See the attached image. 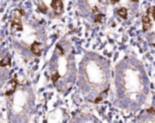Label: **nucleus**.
<instances>
[{
    "label": "nucleus",
    "mask_w": 155,
    "mask_h": 123,
    "mask_svg": "<svg viewBox=\"0 0 155 123\" xmlns=\"http://www.w3.org/2000/svg\"><path fill=\"white\" fill-rule=\"evenodd\" d=\"M147 14H148L150 17H151V18L155 20V7H150V8L148 9Z\"/></svg>",
    "instance_id": "6e6552de"
},
{
    "label": "nucleus",
    "mask_w": 155,
    "mask_h": 123,
    "mask_svg": "<svg viewBox=\"0 0 155 123\" xmlns=\"http://www.w3.org/2000/svg\"><path fill=\"white\" fill-rule=\"evenodd\" d=\"M130 1H131V2H138L139 0H130Z\"/></svg>",
    "instance_id": "2eb2a0df"
},
{
    "label": "nucleus",
    "mask_w": 155,
    "mask_h": 123,
    "mask_svg": "<svg viewBox=\"0 0 155 123\" xmlns=\"http://www.w3.org/2000/svg\"><path fill=\"white\" fill-rule=\"evenodd\" d=\"M103 20H104V17H103V15H101V14L97 15L96 18H95V22H96V23H102Z\"/></svg>",
    "instance_id": "1a4fd4ad"
},
{
    "label": "nucleus",
    "mask_w": 155,
    "mask_h": 123,
    "mask_svg": "<svg viewBox=\"0 0 155 123\" xmlns=\"http://www.w3.org/2000/svg\"><path fill=\"white\" fill-rule=\"evenodd\" d=\"M99 1L102 4H107L108 3V0H99Z\"/></svg>",
    "instance_id": "ddd939ff"
},
{
    "label": "nucleus",
    "mask_w": 155,
    "mask_h": 123,
    "mask_svg": "<svg viewBox=\"0 0 155 123\" xmlns=\"http://www.w3.org/2000/svg\"><path fill=\"white\" fill-rule=\"evenodd\" d=\"M38 9H39L42 13H47V11H48V8H47L44 4H41L40 6H38Z\"/></svg>",
    "instance_id": "9d476101"
},
{
    "label": "nucleus",
    "mask_w": 155,
    "mask_h": 123,
    "mask_svg": "<svg viewBox=\"0 0 155 123\" xmlns=\"http://www.w3.org/2000/svg\"><path fill=\"white\" fill-rule=\"evenodd\" d=\"M142 28H143V31L146 32L148 30H150L152 27V21L150 19V17L146 13L142 16Z\"/></svg>",
    "instance_id": "f03ea898"
},
{
    "label": "nucleus",
    "mask_w": 155,
    "mask_h": 123,
    "mask_svg": "<svg viewBox=\"0 0 155 123\" xmlns=\"http://www.w3.org/2000/svg\"><path fill=\"white\" fill-rule=\"evenodd\" d=\"M118 2H119V0H110V3L113 4V5L116 4V3H118Z\"/></svg>",
    "instance_id": "4468645a"
},
{
    "label": "nucleus",
    "mask_w": 155,
    "mask_h": 123,
    "mask_svg": "<svg viewBox=\"0 0 155 123\" xmlns=\"http://www.w3.org/2000/svg\"><path fill=\"white\" fill-rule=\"evenodd\" d=\"M58 79H59V74L58 72H56L52 75V81L53 82H56Z\"/></svg>",
    "instance_id": "9b49d317"
},
{
    "label": "nucleus",
    "mask_w": 155,
    "mask_h": 123,
    "mask_svg": "<svg viewBox=\"0 0 155 123\" xmlns=\"http://www.w3.org/2000/svg\"><path fill=\"white\" fill-rule=\"evenodd\" d=\"M23 29V27L21 25V22H15V21H11V30L13 32L16 31H21Z\"/></svg>",
    "instance_id": "20e7f679"
},
{
    "label": "nucleus",
    "mask_w": 155,
    "mask_h": 123,
    "mask_svg": "<svg viewBox=\"0 0 155 123\" xmlns=\"http://www.w3.org/2000/svg\"><path fill=\"white\" fill-rule=\"evenodd\" d=\"M31 51L36 56H40L42 53V45L38 42H34L31 45Z\"/></svg>",
    "instance_id": "7ed1b4c3"
},
{
    "label": "nucleus",
    "mask_w": 155,
    "mask_h": 123,
    "mask_svg": "<svg viewBox=\"0 0 155 123\" xmlns=\"http://www.w3.org/2000/svg\"><path fill=\"white\" fill-rule=\"evenodd\" d=\"M8 65H10V57H8L4 59H2L0 61V67H6Z\"/></svg>",
    "instance_id": "0eeeda50"
},
{
    "label": "nucleus",
    "mask_w": 155,
    "mask_h": 123,
    "mask_svg": "<svg viewBox=\"0 0 155 123\" xmlns=\"http://www.w3.org/2000/svg\"><path fill=\"white\" fill-rule=\"evenodd\" d=\"M153 46H154V47H155V44H153Z\"/></svg>",
    "instance_id": "dca6fc26"
},
{
    "label": "nucleus",
    "mask_w": 155,
    "mask_h": 123,
    "mask_svg": "<svg viewBox=\"0 0 155 123\" xmlns=\"http://www.w3.org/2000/svg\"><path fill=\"white\" fill-rule=\"evenodd\" d=\"M147 112L151 113V114H155V108H150L147 109Z\"/></svg>",
    "instance_id": "f8f14e48"
},
{
    "label": "nucleus",
    "mask_w": 155,
    "mask_h": 123,
    "mask_svg": "<svg viewBox=\"0 0 155 123\" xmlns=\"http://www.w3.org/2000/svg\"><path fill=\"white\" fill-rule=\"evenodd\" d=\"M51 8L56 15H60L63 12V3L60 0H52Z\"/></svg>",
    "instance_id": "f257e3e1"
},
{
    "label": "nucleus",
    "mask_w": 155,
    "mask_h": 123,
    "mask_svg": "<svg viewBox=\"0 0 155 123\" xmlns=\"http://www.w3.org/2000/svg\"><path fill=\"white\" fill-rule=\"evenodd\" d=\"M118 15H119L121 18L126 19V18H127V16H128V10H127V8H120V9L118 10Z\"/></svg>",
    "instance_id": "39448f33"
},
{
    "label": "nucleus",
    "mask_w": 155,
    "mask_h": 123,
    "mask_svg": "<svg viewBox=\"0 0 155 123\" xmlns=\"http://www.w3.org/2000/svg\"><path fill=\"white\" fill-rule=\"evenodd\" d=\"M17 84H18V82L16 81V79H12L11 81H10V85L12 86V88L8 90V91H7V95H11L14 91H15V89H16V87H17Z\"/></svg>",
    "instance_id": "423d86ee"
}]
</instances>
